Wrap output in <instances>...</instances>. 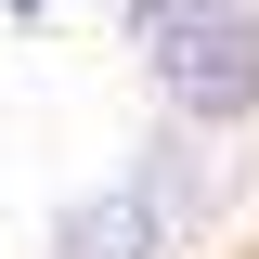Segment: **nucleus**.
I'll return each instance as SVG.
<instances>
[{
  "mask_svg": "<svg viewBox=\"0 0 259 259\" xmlns=\"http://www.w3.org/2000/svg\"><path fill=\"white\" fill-rule=\"evenodd\" d=\"M0 13H13V26H39V13H52V0H0Z\"/></svg>",
  "mask_w": 259,
  "mask_h": 259,
  "instance_id": "20e7f679",
  "label": "nucleus"
},
{
  "mask_svg": "<svg viewBox=\"0 0 259 259\" xmlns=\"http://www.w3.org/2000/svg\"><path fill=\"white\" fill-rule=\"evenodd\" d=\"M143 65H156L168 130H194V143L259 130V13H246V0H194V13H168V26L143 39Z\"/></svg>",
  "mask_w": 259,
  "mask_h": 259,
  "instance_id": "f257e3e1",
  "label": "nucleus"
},
{
  "mask_svg": "<svg viewBox=\"0 0 259 259\" xmlns=\"http://www.w3.org/2000/svg\"><path fill=\"white\" fill-rule=\"evenodd\" d=\"M168 246H182V221H168V194L143 168L65 194V221H52V259H168Z\"/></svg>",
  "mask_w": 259,
  "mask_h": 259,
  "instance_id": "f03ea898",
  "label": "nucleus"
},
{
  "mask_svg": "<svg viewBox=\"0 0 259 259\" xmlns=\"http://www.w3.org/2000/svg\"><path fill=\"white\" fill-rule=\"evenodd\" d=\"M168 13H194V0H130V26H143V39H156V26H168Z\"/></svg>",
  "mask_w": 259,
  "mask_h": 259,
  "instance_id": "7ed1b4c3",
  "label": "nucleus"
}]
</instances>
